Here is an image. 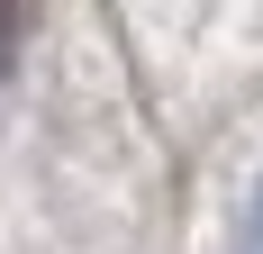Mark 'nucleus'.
Instances as JSON below:
<instances>
[{
    "mask_svg": "<svg viewBox=\"0 0 263 254\" xmlns=\"http://www.w3.org/2000/svg\"><path fill=\"white\" fill-rule=\"evenodd\" d=\"M236 254H263V191L245 200V227H236Z\"/></svg>",
    "mask_w": 263,
    "mask_h": 254,
    "instance_id": "f257e3e1",
    "label": "nucleus"
}]
</instances>
